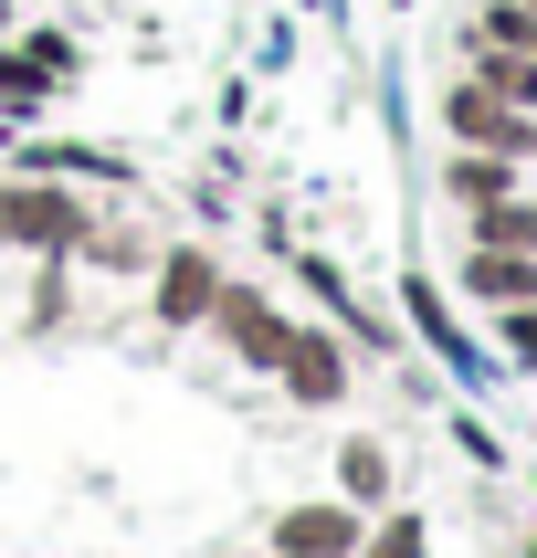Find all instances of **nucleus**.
<instances>
[{
    "instance_id": "nucleus-7",
    "label": "nucleus",
    "mask_w": 537,
    "mask_h": 558,
    "mask_svg": "<svg viewBox=\"0 0 537 558\" xmlns=\"http://www.w3.org/2000/svg\"><path fill=\"white\" fill-rule=\"evenodd\" d=\"M464 295H474L485 316H496V306H537V253L474 243V253H464Z\"/></svg>"
},
{
    "instance_id": "nucleus-10",
    "label": "nucleus",
    "mask_w": 537,
    "mask_h": 558,
    "mask_svg": "<svg viewBox=\"0 0 537 558\" xmlns=\"http://www.w3.org/2000/svg\"><path fill=\"white\" fill-rule=\"evenodd\" d=\"M464 221H474V243L537 253V201H516V190H505V201H485V211H464Z\"/></svg>"
},
{
    "instance_id": "nucleus-8",
    "label": "nucleus",
    "mask_w": 537,
    "mask_h": 558,
    "mask_svg": "<svg viewBox=\"0 0 537 558\" xmlns=\"http://www.w3.org/2000/svg\"><path fill=\"white\" fill-rule=\"evenodd\" d=\"M442 190H453V211H485V201H505V190H516V158H505V148H453Z\"/></svg>"
},
{
    "instance_id": "nucleus-18",
    "label": "nucleus",
    "mask_w": 537,
    "mask_h": 558,
    "mask_svg": "<svg viewBox=\"0 0 537 558\" xmlns=\"http://www.w3.org/2000/svg\"><path fill=\"white\" fill-rule=\"evenodd\" d=\"M0 148H11V126H0Z\"/></svg>"
},
{
    "instance_id": "nucleus-14",
    "label": "nucleus",
    "mask_w": 537,
    "mask_h": 558,
    "mask_svg": "<svg viewBox=\"0 0 537 558\" xmlns=\"http://www.w3.org/2000/svg\"><path fill=\"white\" fill-rule=\"evenodd\" d=\"M401 295H411V327H422V338H432V348H442V359H464V338H453V316H442V295H432V284L411 275V284H401Z\"/></svg>"
},
{
    "instance_id": "nucleus-20",
    "label": "nucleus",
    "mask_w": 537,
    "mask_h": 558,
    "mask_svg": "<svg viewBox=\"0 0 537 558\" xmlns=\"http://www.w3.org/2000/svg\"><path fill=\"white\" fill-rule=\"evenodd\" d=\"M527 558H537V548H527Z\"/></svg>"
},
{
    "instance_id": "nucleus-4",
    "label": "nucleus",
    "mask_w": 537,
    "mask_h": 558,
    "mask_svg": "<svg viewBox=\"0 0 537 558\" xmlns=\"http://www.w3.org/2000/svg\"><path fill=\"white\" fill-rule=\"evenodd\" d=\"M158 327H200V316H211V295H221V264L200 243H180V253H158Z\"/></svg>"
},
{
    "instance_id": "nucleus-11",
    "label": "nucleus",
    "mask_w": 537,
    "mask_h": 558,
    "mask_svg": "<svg viewBox=\"0 0 537 558\" xmlns=\"http://www.w3.org/2000/svg\"><path fill=\"white\" fill-rule=\"evenodd\" d=\"M474 85L496 95V106H527L537 117V53H474Z\"/></svg>"
},
{
    "instance_id": "nucleus-15",
    "label": "nucleus",
    "mask_w": 537,
    "mask_h": 558,
    "mask_svg": "<svg viewBox=\"0 0 537 558\" xmlns=\"http://www.w3.org/2000/svg\"><path fill=\"white\" fill-rule=\"evenodd\" d=\"M496 316H505V327H496L505 359H516V369H537V306H496Z\"/></svg>"
},
{
    "instance_id": "nucleus-17",
    "label": "nucleus",
    "mask_w": 537,
    "mask_h": 558,
    "mask_svg": "<svg viewBox=\"0 0 537 558\" xmlns=\"http://www.w3.org/2000/svg\"><path fill=\"white\" fill-rule=\"evenodd\" d=\"M0 32H11V0H0Z\"/></svg>"
},
{
    "instance_id": "nucleus-13",
    "label": "nucleus",
    "mask_w": 537,
    "mask_h": 558,
    "mask_svg": "<svg viewBox=\"0 0 537 558\" xmlns=\"http://www.w3.org/2000/svg\"><path fill=\"white\" fill-rule=\"evenodd\" d=\"M358 558H432V537H422V517H379V527H358Z\"/></svg>"
},
{
    "instance_id": "nucleus-2",
    "label": "nucleus",
    "mask_w": 537,
    "mask_h": 558,
    "mask_svg": "<svg viewBox=\"0 0 537 558\" xmlns=\"http://www.w3.org/2000/svg\"><path fill=\"white\" fill-rule=\"evenodd\" d=\"M442 126H453V148H505V158H527V148H537V117H527V106H496L474 74L442 95Z\"/></svg>"
},
{
    "instance_id": "nucleus-5",
    "label": "nucleus",
    "mask_w": 537,
    "mask_h": 558,
    "mask_svg": "<svg viewBox=\"0 0 537 558\" xmlns=\"http://www.w3.org/2000/svg\"><path fill=\"white\" fill-rule=\"evenodd\" d=\"M211 327L232 338V359H253V369H274V359H284V338H295V327H284V316L264 306L253 284H221V295H211Z\"/></svg>"
},
{
    "instance_id": "nucleus-19",
    "label": "nucleus",
    "mask_w": 537,
    "mask_h": 558,
    "mask_svg": "<svg viewBox=\"0 0 537 558\" xmlns=\"http://www.w3.org/2000/svg\"><path fill=\"white\" fill-rule=\"evenodd\" d=\"M527 11H537V0H527Z\"/></svg>"
},
{
    "instance_id": "nucleus-12",
    "label": "nucleus",
    "mask_w": 537,
    "mask_h": 558,
    "mask_svg": "<svg viewBox=\"0 0 537 558\" xmlns=\"http://www.w3.org/2000/svg\"><path fill=\"white\" fill-rule=\"evenodd\" d=\"M338 496L347 506H379V496H390V442H347V453H338Z\"/></svg>"
},
{
    "instance_id": "nucleus-16",
    "label": "nucleus",
    "mask_w": 537,
    "mask_h": 558,
    "mask_svg": "<svg viewBox=\"0 0 537 558\" xmlns=\"http://www.w3.org/2000/svg\"><path fill=\"white\" fill-rule=\"evenodd\" d=\"M22 53L42 63V74H63V63H74V43H63V32H22Z\"/></svg>"
},
{
    "instance_id": "nucleus-1",
    "label": "nucleus",
    "mask_w": 537,
    "mask_h": 558,
    "mask_svg": "<svg viewBox=\"0 0 537 558\" xmlns=\"http://www.w3.org/2000/svg\"><path fill=\"white\" fill-rule=\"evenodd\" d=\"M74 243H85V211H74V190H53V180L0 190V253H74Z\"/></svg>"
},
{
    "instance_id": "nucleus-6",
    "label": "nucleus",
    "mask_w": 537,
    "mask_h": 558,
    "mask_svg": "<svg viewBox=\"0 0 537 558\" xmlns=\"http://www.w3.org/2000/svg\"><path fill=\"white\" fill-rule=\"evenodd\" d=\"M274 379H284L306 411H327V401H347V348L316 338V327H295V338H284V359H274Z\"/></svg>"
},
{
    "instance_id": "nucleus-3",
    "label": "nucleus",
    "mask_w": 537,
    "mask_h": 558,
    "mask_svg": "<svg viewBox=\"0 0 537 558\" xmlns=\"http://www.w3.org/2000/svg\"><path fill=\"white\" fill-rule=\"evenodd\" d=\"M274 558H358V506H347V496L284 506V517H274Z\"/></svg>"
},
{
    "instance_id": "nucleus-9",
    "label": "nucleus",
    "mask_w": 537,
    "mask_h": 558,
    "mask_svg": "<svg viewBox=\"0 0 537 558\" xmlns=\"http://www.w3.org/2000/svg\"><path fill=\"white\" fill-rule=\"evenodd\" d=\"M464 43L474 53H537V11L527 0H485V11L464 22Z\"/></svg>"
}]
</instances>
